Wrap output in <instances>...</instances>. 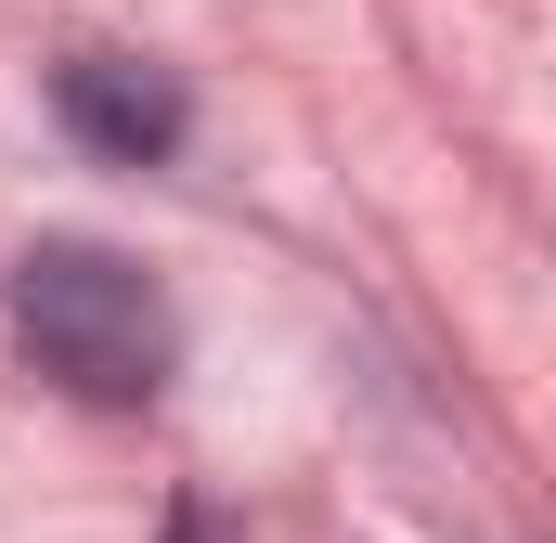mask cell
<instances>
[{"mask_svg": "<svg viewBox=\"0 0 556 543\" xmlns=\"http://www.w3.org/2000/svg\"><path fill=\"white\" fill-rule=\"evenodd\" d=\"M13 337L78 402H155L168 363H181V324H168L155 272H130L117 247H91V233H52V247L13 260Z\"/></svg>", "mask_w": 556, "mask_h": 543, "instance_id": "1", "label": "cell"}, {"mask_svg": "<svg viewBox=\"0 0 556 543\" xmlns=\"http://www.w3.org/2000/svg\"><path fill=\"white\" fill-rule=\"evenodd\" d=\"M52 117L91 142L104 168H168L181 130H194L181 78H168V65H142V52H65V65H52Z\"/></svg>", "mask_w": 556, "mask_h": 543, "instance_id": "2", "label": "cell"}, {"mask_svg": "<svg viewBox=\"0 0 556 543\" xmlns=\"http://www.w3.org/2000/svg\"><path fill=\"white\" fill-rule=\"evenodd\" d=\"M155 543H247V531H233V518H220L207 492H181V505H168V531H155Z\"/></svg>", "mask_w": 556, "mask_h": 543, "instance_id": "3", "label": "cell"}]
</instances>
